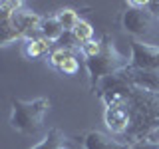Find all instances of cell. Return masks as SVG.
I'll return each instance as SVG.
<instances>
[{"mask_svg":"<svg viewBox=\"0 0 159 149\" xmlns=\"http://www.w3.org/2000/svg\"><path fill=\"white\" fill-rule=\"evenodd\" d=\"M18 10H22V2L16 0V2H0V20L16 14Z\"/></svg>","mask_w":159,"mask_h":149,"instance_id":"18","label":"cell"},{"mask_svg":"<svg viewBox=\"0 0 159 149\" xmlns=\"http://www.w3.org/2000/svg\"><path fill=\"white\" fill-rule=\"evenodd\" d=\"M102 48H103V42L93 38V40H89V42L80 46V54L84 56V60H89V58H96L98 54L102 52Z\"/></svg>","mask_w":159,"mask_h":149,"instance_id":"17","label":"cell"},{"mask_svg":"<svg viewBox=\"0 0 159 149\" xmlns=\"http://www.w3.org/2000/svg\"><path fill=\"white\" fill-rule=\"evenodd\" d=\"M74 56H78L76 54V50H68V48H56V50H52L50 52V58H48V62H50V66L52 68H60L64 62H68L70 58H74Z\"/></svg>","mask_w":159,"mask_h":149,"instance_id":"15","label":"cell"},{"mask_svg":"<svg viewBox=\"0 0 159 149\" xmlns=\"http://www.w3.org/2000/svg\"><path fill=\"white\" fill-rule=\"evenodd\" d=\"M74 38L78 40V44L82 46V44H86L89 42V40H93V28H92V24L86 22V20H80V24L76 28H74Z\"/></svg>","mask_w":159,"mask_h":149,"instance_id":"16","label":"cell"},{"mask_svg":"<svg viewBox=\"0 0 159 149\" xmlns=\"http://www.w3.org/2000/svg\"><path fill=\"white\" fill-rule=\"evenodd\" d=\"M50 109L48 97L36 99H12L10 111V127L22 135H36L42 129L44 117Z\"/></svg>","mask_w":159,"mask_h":149,"instance_id":"2","label":"cell"},{"mask_svg":"<svg viewBox=\"0 0 159 149\" xmlns=\"http://www.w3.org/2000/svg\"><path fill=\"white\" fill-rule=\"evenodd\" d=\"M131 149H159V143L151 141V139H141V141L131 143Z\"/></svg>","mask_w":159,"mask_h":149,"instance_id":"21","label":"cell"},{"mask_svg":"<svg viewBox=\"0 0 159 149\" xmlns=\"http://www.w3.org/2000/svg\"><path fill=\"white\" fill-rule=\"evenodd\" d=\"M129 129L127 137L135 141L147 139L159 127V93L135 88L127 97Z\"/></svg>","mask_w":159,"mask_h":149,"instance_id":"1","label":"cell"},{"mask_svg":"<svg viewBox=\"0 0 159 149\" xmlns=\"http://www.w3.org/2000/svg\"><path fill=\"white\" fill-rule=\"evenodd\" d=\"M129 66L135 70H149V72H159V46L145 44L141 40L131 42V58Z\"/></svg>","mask_w":159,"mask_h":149,"instance_id":"5","label":"cell"},{"mask_svg":"<svg viewBox=\"0 0 159 149\" xmlns=\"http://www.w3.org/2000/svg\"><path fill=\"white\" fill-rule=\"evenodd\" d=\"M78 70H80V62H78V56H74V58H70L68 62H64L62 66L58 68V72H62L64 76H76Z\"/></svg>","mask_w":159,"mask_h":149,"instance_id":"19","label":"cell"},{"mask_svg":"<svg viewBox=\"0 0 159 149\" xmlns=\"http://www.w3.org/2000/svg\"><path fill=\"white\" fill-rule=\"evenodd\" d=\"M147 139H151V141H155V143H159V127H157V129H155V131H153V133H151V135H149Z\"/></svg>","mask_w":159,"mask_h":149,"instance_id":"23","label":"cell"},{"mask_svg":"<svg viewBox=\"0 0 159 149\" xmlns=\"http://www.w3.org/2000/svg\"><path fill=\"white\" fill-rule=\"evenodd\" d=\"M12 20L18 26V30L24 34V40L40 36V24H42V16H40V14L22 8V10H18L16 14H12Z\"/></svg>","mask_w":159,"mask_h":149,"instance_id":"7","label":"cell"},{"mask_svg":"<svg viewBox=\"0 0 159 149\" xmlns=\"http://www.w3.org/2000/svg\"><path fill=\"white\" fill-rule=\"evenodd\" d=\"M16 40H24V34L14 24L12 16L0 20V46H8V44L16 42Z\"/></svg>","mask_w":159,"mask_h":149,"instance_id":"12","label":"cell"},{"mask_svg":"<svg viewBox=\"0 0 159 149\" xmlns=\"http://www.w3.org/2000/svg\"><path fill=\"white\" fill-rule=\"evenodd\" d=\"M50 48H52V42H48L42 36H34V38L24 40V56L28 60L46 56V54H50Z\"/></svg>","mask_w":159,"mask_h":149,"instance_id":"10","label":"cell"},{"mask_svg":"<svg viewBox=\"0 0 159 149\" xmlns=\"http://www.w3.org/2000/svg\"><path fill=\"white\" fill-rule=\"evenodd\" d=\"M56 18H58V22L62 24V28L66 30V32H74V28L80 24L78 12H76V10H72V8H62V10H58Z\"/></svg>","mask_w":159,"mask_h":149,"instance_id":"14","label":"cell"},{"mask_svg":"<svg viewBox=\"0 0 159 149\" xmlns=\"http://www.w3.org/2000/svg\"><path fill=\"white\" fill-rule=\"evenodd\" d=\"M66 143H68L66 135H64L60 129L54 127L46 133V137H44L42 141L36 143V145L30 147V149H66Z\"/></svg>","mask_w":159,"mask_h":149,"instance_id":"13","label":"cell"},{"mask_svg":"<svg viewBox=\"0 0 159 149\" xmlns=\"http://www.w3.org/2000/svg\"><path fill=\"white\" fill-rule=\"evenodd\" d=\"M127 79L139 89H145V92H153L159 93V72H149V70H135L129 66L125 70Z\"/></svg>","mask_w":159,"mask_h":149,"instance_id":"9","label":"cell"},{"mask_svg":"<svg viewBox=\"0 0 159 149\" xmlns=\"http://www.w3.org/2000/svg\"><path fill=\"white\" fill-rule=\"evenodd\" d=\"M64 34H66V30L62 28L56 16L42 18V24H40V36L42 38H46L48 42H60Z\"/></svg>","mask_w":159,"mask_h":149,"instance_id":"11","label":"cell"},{"mask_svg":"<svg viewBox=\"0 0 159 149\" xmlns=\"http://www.w3.org/2000/svg\"><path fill=\"white\" fill-rule=\"evenodd\" d=\"M147 10L153 14V18H159V2L157 0H147Z\"/></svg>","mask_w":159,"mask_h":149,"instance_id":"22","label":"cell"},{"mask_svg":"<svg viewBox=\"0 0 159 149\" xmlns=\"http://www.w3.org/2000/svg\"><path fill=\"white\" fill-rule=\"evenodd\" d=\"M102 42H103L102 52L96 58L86 60V70H88V76H89L92 89H96L102 79H106L109 76H113V74L123 72L125 68H129V60L116 48L111 38L103 36Z\"/></svg>","mask_w":159,"mask_h":149,"instance_id":"3","label":"cell"},{"mask_svg":"<svg viewBox=\"0 0 159 149\" xmlns=\"http://www.w3.org/2000/svg\"><path fill=\"white\" fill-rule=\"evenodd\" d=\"M103 121L109 131L113 133H127L129 129V111H127V103L125 106H111L106 107L103 111Z\"/></svg>","mask_w":159,"mask_h":149,"instance_id":"8","label":"cell"},{"mask_svg":"<svg viewBox=\"0 0 159 149\" xmlns=\"http://www.w3.org/2000/svg\"><path fill=\"white\" fill-rule=\"evenodd\" d=\"M60 44H62V48H68V50H76V48H80L78 40L74 38L72 32H66V34H64L62 40H60Z\"/></svg>","mask_w":159,"mask_h":149,"instance_id":"20","label":"cell"},{"mask_svg":"<svg viewBox=\"0 0 159 149\" xmlns=\"http://www.w3.org/2000/svg\"><path fill=\"white\" fill-rule=\"evenodd\" d=\"M153 24V14L147 10V0H129L125 4V12L121 16V26L131 36H143L149 32Z\"/></svg>","mask_w":159,"mask_h":149,"instance_id":"4","label":"cell"},{"mask_svg":"<svg viewBox=\"0 0 159 149\" xmlns=\"http://www.w3.org/2000/svg\"><path fill=\"white\" fill-rule=\"evenodd\" d=\"M80 141H82L84 149H131L129 143L117 141L111 135H107L103 131H98V129H92V131L84 133Z\"/></svg>","mask_w":159,"mask_h":149,"instance_id":"6","label":"cell"}]
</instances>
